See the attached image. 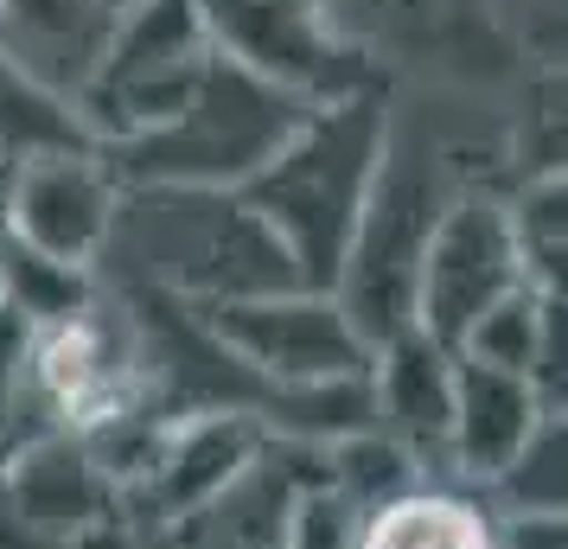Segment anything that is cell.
I'll use <instances>...</instances> for the list:
<instances>
[{
    "instance_id": "cell-21",
    "label": "cell",
    "mask_w": 568,
    "mask_h": 549,
    "mask_svg": "<svg viewBox=\"0 0 568 549\" xmlns=\"http://www.w3.org/2000/svg\"><path fill=\"white\" fill-rule=\"evenodd\" d=\"M537 314H542V294L537 288H517L511 301H498L473 333H466L460 358L491 370H517L530 384V352H537Z\"/></svg>"
},
{
    "instance_id": "cell-8",
    "label": "cell",
    "mask_w": 568,
    "mask_h": 549,
    "mask_svg": "<svg viewBox=\"0 0 568 549\" xmlns=\"http://www.w3.org/2000/svg\"><path fill=\"white\" fill-rule=\"evenodd\" d=\"M115 217H122V180L90 141L7 166V243L52 268L97 275L115 243Z\"/></svg>"
},
{
    "instance_id": "cell-20",
    "label": "cell",
    "mask_w": 568,
    "mask_h": 549,
    "mask_svg": "<svg viewBox=\"0 0 568 549\" xmlns=\"http://www.w3.org/2000/svg\"><path fill=\"white\" fill-rule=\"evenodd\" d=\"M486 13L524 78L568 71V0H486Z\"/></svg>"
},
{
    "instance_id": "cell-16",
    "label": "cell",
    "mask_w": 568,
    "mask_h": 549,
    "mask_svg": "<svg viewBox=\"0 0 568 549\" xmlns=\"http://www.w3.org/2000/svg\"><path fill=\"white\" fill-rule=\"evenodd\" d=\"M498 518H556L568 523V416H542L517 460L486 486Z\"/></svg>"
},
{
    "instance_id": "cell-6",
    "label": "cell",
    "mask_w": 568,
    "mask_h": 549,
    "mask_svg": "<svg viewBox=\"0 0 568 549\" xmlns=\"http://www.w3.org/2000/svg\"><path fill=\"white\" fill-rule=\"evenodd\" d=\"M211 45L256 71L262 83L287 90L294 103L326 109L352 96H384L389 71L333 27L326 0H199Z\"/></svg>"
},
{
    "instance_id": "cell-14",
    "label": "cell",
    "mask_w": 568,
    "mask_h": 549,
    "mask_svg": "<svg viewBox=\"0 0 568 549\" xmlns=\"http://www.w3.org/2000/svg\"><path fill=\"white\" fill-rule=\"evenodd\" d=\"M109 39V13L97 0H0V52L52 96H78Z\"/></svg>"
},
{
    "instance_id": "cell-18",
    "label": "cell",
    "mask_w": 568,
    "mask_h": 549,
    "mask_svg": "<svg viewBox=\"0 0 568 549\" xmlns=\"http://www.w3.org/2000/svg\"><path fill=\"white\" fill-rule=\"evenodd\" d=\"M78 141H90L78 129V109L0 52V166H20V160L52 154V148H78Z\"/></svg>"
},
{
    "instance_id": "cell-22",
    "label": "cell",
    "mask_w": 568,
    "mask_h": 549,
    "mask_svg": "<svg viewBox=\"0 0 568 549\" xmlns=\"http://www.w3.org/2000/svg\"><path fill=\"white\" fill-rule=\"evenodd\" d=\"M364 537V505L338 492L326 479V460L313 472L301 498H294V518H287V549H358Z\"/></svg>"
},
{
    "instance_id": "cell-9",
    "label": "cell",
    "mask_w": 568,
    "mask_h": 549,
    "mask_svg": "<svg viewBox=\"0 0 568 549\" xmlns=\"http://www.w3.org/2000/svg\"><path fill=\"white\" fill-rule=\"evenodd\" d=\"M326 13L384 71H435L454 83H486L517 71L486 0H326Z\"/></svg>"
},
{
    "instance_id": "cell-19",
    "label": "cell",
    "mask_w": 568,
    "mask_h": 549,
    "mask_svg": "<svg viewBox=\"0 0 568 549\" xmlns=\"http://www.w3.org/2000/svg\"><path fill=\"white\" fill-rule=\"evenodd\" d=\"M517 236H524V262H530V288L568 294V173L549 180H524L511 192Z\"/></svg>"
},
{
    "instance_id": "cell-1",
    "label": "cell",
    "mask_w": 568,
    "mask_h": 549,
    "mask_svg": "<svg viewBox=\"0 0 568 549\" xmlns=\"http://www.w3.org/2000/svg\"><path fill=\"white\" fill-rule=\"evenodd\" d=\"M109 262L122 268V288L160 294L192 314L301 288L287 250L250 211V199L243 192H199V185L122 192Z\"/></svg>"
},
{
    "instance_id": "cell-15",
    "label": "cell",
    "mask_w": 568,
    "mask_h": 549,
    "mask_svg": "<svg viewBox=\"0 0 568 549\" xmlns=\"http://www.w3.org/2000/svg\"><path fill=\"white\" fill-rule=\"evenodd\" d=\"M358 549H498V511L460 479H415L364 511Z\"/></svg>"
},
{
    "instance_id": "cell-13",
    "label": "cell",
    "mask_w": 568,
    "mask_h": 549,
    "mask_svg": "<svg viewBox=\"0 0 568 549\" xmlns=\"http://www.w3.org/2000/svg\"><path fill=\"white\" fill-rule=\"evenodd\" d=\"M460 358V352H454ZM549 416L537 390L517 370H491L460 358L454 370V435H447V479H460L473 492H486L498 472L517 460V447L530 441V428Z\"/></svg>"
},
{
    "instance_id": "cell-23",
    "label": "cell",
    "mask_w": 568,
    "mask_h": 549,
    "mask_svg": "<svg viewBox=\"0 0 568 549\" xmlns=\"http://www.w3.org/2000/svg\"><path fill=\"white\" fill-rule=\"evenodd\" d=\"M530 390H537V403L549 416H568V294H542L537 352H530Z\"/></svg>"
},
{
    "instance_id": "cell-24",
    "label": "cell",
    "mask_w": 568,
    "mask_h": 549,
    "mask_svg": "<svg viewBox=\"0 0 568 549\" xmlns=\"http://www.w3.org/2000/svg\"><path fill=\"white\" fill-rule=\"evenodd\" d=\"M498 549H568V523H556V518H498Z\"/></svg>"
},
{
    "instance_id": "cell-3",
    "label": "cell",
    "mask_w": 568,
    "mask_h": 549,
    "mask_svg": "<svg viewBox=\"0 0 568 549\" xmlns=\"http://www.w3.org/2000/svg\"><path fill=\"white\" fill-rule=\"evenodd\" d=\"M466 185H498V180L466 173L454 148L415 141V134L396 129L384 173H377V192L364 205V224L352 236V256H345L338 288H333L338 307L352 314V326L371 345H389L396 333L415 326V288H422L428 243H435L440 217H447V205L460 199Z\"/></svg>"
},
{
    "instance_id": "cell-7",
    "label": "cell",
    "mask_w": 568,
    "mask_h": 549,
    "mask_svg": "<svg viewBox=\"0 0 568 549\" xmlns=\"http://www.w3.org/2000/svg\"><path fill=\"white\" fill-rule=\"evenodd\" d=\"M530 288V262H524V236H517V211L505 185H466L447 205L428 262H422V288H415V333L435 345L460 352L466 333Z\"/></svg>"
},
{
    "instance_id": "cell-10",
    "label": "cell",
    "mask_w": 568,
    "mask_h": 549,
    "mask_svg": "<svg viewBox=\"0 0 568 549\" xmlns=\"http://www.w3.org/2000/svg\"><path fill=\"white\" fill-rule=\"evenodd\" d=\"M268 447V428L250 416H185L173 421L166 435V454L160 467L148 472V486L129 498V523H148V530H173L192 511H205L211 498L236 486L243 472L256 467V454Z\"/></svg>"
},
{
    "instance_id": "cell-17",
    "label": "cell",
    "mask_w": 568,
    "mask_h": 549,
    "mask_svg": "<svg viewBox=\"0 0 568 549\" xmlns=\"http://www.w3.org/2000/svg\"><path fill=\"white\" fill-rule=\"evenodd\" d=\"M505 166L511 192L524 180L568 173V71H537L517 83V109L505 129Z\"/></svg>"
},
{
    "instance_id": "cell-4",
    "label": "cell",
    "mask_w": 568,
    "mask_h": 549,
    "mask_svg": "<svg viewBox=\"0 0 568 549\" xmlns=\"http://www.w3.org/2000/svg\"><path fill=\"white\" fill-rule=\"evenodd\" d=\"M313 109L294 103L287 90L262 83L256 71L211 52L199 90L166 129L141 134L129 148H103L122 192L141 185H199V192H243L268 160L287 148V134L307 122Z\"/></svg>"
},
{
    "instance_id": "cell-2",
    "label": "cell",
    "mask_w": 568,
    "mask_h": 549,
    "mask_svg": "<svg viewBox=\"0 0 568 549\" xmlns=\"http://www.w3.org/2000/svg\"><path fill=\"white\" fill-rule=\"evenodd\" d=\"M396 141V115L384 96H352V103L313 109L301 129L287 134V148L256 180L243 185V199L287 250L301 288H338V268L352 256V236L364 224V205L377 192V173Z\"/></svg>"
},
{
    "instance_id": "cell-12",
    "label": "cell",
    "mask_w": 568,
    "mask_h": 549,
    "mask_svg": "<svg viewBox=\"0 0 568 549\" xmlns=\"http://www.w3.org/2000/svg\"><path fill=\"white\" fill-rule=\"evenodd\" d=\"M454 370L460 358L435 345L428 333H396L389 345H377L371 365V416L389 441L415 454L422 467L447 479V435H454Z\"/></svg>"
},
{
    "instance_id": "cell-5",
    "label": "cell",
    "mask_w": 568,
    "mask_h": 549,
    "mask_svg": "<svg viewBox=\"0 0 568 549\" xmlns=\"http://www.w3.org/2000/svg\"><path fill=\"white\" fill-rule=\"evenodd\" d=\"M211 52L217 45L205 32L199 0H141L129 13H115L90 78L71 96L78 129L97 148H129L141 134L166 129L199 90Z\"/></svg>"
},
{
    "instance_id": "cell-11",
    "label": "cell",
    "mask_w": 568,
    "mask_h": 549,
    "mask_svg": "<svg viewBox=\"0 0 568 549\" xmlns=\"http://www.w3.org/2000/svg\"><path fill=\"white\" fill-rule=\"evenodd\" d=\"M326 460V447L307 441H275L256 454V467L243 472L236 486L211 498L205 511H192L185 523L160 530V549H287V518L294 498Z\"/></svg>"
},
{
    "instance_id": "cell-25",
    "label": "cell",
    "mask_w": 568,
    "mask_h": 549,
    "mask_svg": "<svg viewBox=\"0 0 568 549\" xmlns=\"http://www.w3.org/2000/svg\"><path fill=\"white\" fill-rule=\"evenodd\" d=\"M97 7H103L109 20H115V13H129V7H141V0H97Z\"/></svg>"
}]
</instances>
